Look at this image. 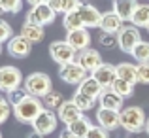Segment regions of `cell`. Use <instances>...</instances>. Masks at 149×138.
<instances>
[{
    "mask_svg": "<svg viewBox=\"0 0 149 138\" xmlns=\"http://www.w3.org/2000/svg\"><path fill=\"white\" fill-rule=\"evenodd\" d=\"M44 100L38 97H32V95H25L17 104L13 106V113L21 123H34L38 116L44 112Z\"/></svg>",
    "mask_w": 149,
    "mask_h": 138,
    "instance_id": "6da1fadb",
    "label": "cell"
},
{
    "mask_svg": "<svg viewBox=\"0 0 149 138\" xmlns=\"http://www.w3.org/2000/svg\"><path fill=\"white\" fill-rule=\"evenodd\" d=\"M146 121L147 116L143 112V108H140V106H127L121 112V127L130 134L146 131Z\"/></svg>",
    "mask_w": 149,
    "mask_h": 138,
    "instance_id": "7a4b0ae2",
    "label": "cell"
},
{
    "mask_svg": "<svg viewBox=\"0 0 149 138\" xmlns=\"http://www.w3.org/2000/svg\"><path fill=\"white\" fill-rule=\"evenodd\" d=\"M53 83H51V78L45 72H32L25 78V83H23V89H25L29 95L38 98H44L53 91Z\"/></svg>",
    "mask_w": 149,
    "mask_h": 138,
    "instance_id": "3957f363",
    "label": "cell"
},
{
    "mask_svg": "<svg viewBox=\"0 0 149 138\" xmlns=\"http://www.w3.org/2000/svg\"><path fill=\"white\" fill-rule=\"evenodd\" d=\"M25 83V80H23V74L19 68H15V66H2L0 68V91L10 95L13 91H17V89H21V85Z\"/></svg>",
    "mask_w": 149,
    "mask_h": 138,
    "instance_id": "277c9868",
    "label": "cell"
},
{
    "mask_svg": "<svg viewBox=\"0 0 149 138\" xmlns=\"http://www.w3.org/2000/svg\"><path fill=\"white\" fill-rule=\"evenodd\" d=\"M49 55H51V59H53L58 66L77 61V51L74 49L66 40L51 42V44H49Z\"/></svg>",
    "mask_w": 149,
    "mask_h": 138,
    "instance_id": "5b68a950",
    "label": "cell"
},
{
    "mask_svg": "<svg viewBox=\"0 0 149 138\" xmlns=\"http://www.w3.org/2000/svg\"><path fill=\"white\" fill-rule=\"evenodd\" d=\"M142 42V34H140V29L134 25L130 27H123V29L119 30V34H117V47H119L123 53H132V49H134L136 46Z\"/></svg>",
    "mask_w": 149,
    "mask_h": 138,
    "instance_id": "8992f818",
    "label": "cell"
},
{
    "mask_svg": "<svg viewBox=\"0 0 149 138\" xmlns=\"http://www.w3.org/2000/svg\"><path fill=\"white\" fill-rule=\"evenodd\" d=\"M57 17V11L49 6V4H40V6H32L29 11H26V19L25 21L34 23V25L40 27H47L55 21Z\"/></svg>",
    "mask_w": 149,
    "mask_h": 138,
    "instance_id": "52a82bcc",
    "label": "cell"
},
{
    "mask_svg": "<svg viewBox=\"0 0 149 138\" xmlns=\"http://www.w3.org/2000/svg\"><path fill=\"white\" fill-rule=\"evenodd\" d=\"M58 78L68 85H79L87 78V72L77 61H74V62H68V64H62L58 68Z\"/></svg>",
    "mask_w": 149,
    "mask_h": 138,
    "instance_id": "ba28073f",
    "label": "cell"
},
{
    "mask_svg": "<svg viewBox=\"0 0 149 138\" xmlns=\"http://www.w3.org/2000/svg\"><path fill=\"white\" fill-rule=\"evenodd\" d=\"M57 125H58V116L53 112V110L44 108V112H42L40 116L34 119L32 129L36 132H40V134L47 136V134H51V132L57 131Z\"/></svg>",
    "mask_w": 149,
    "mask_h": 138,
    "instance_id": "9c48e42d",
    "label": "cell"
},
{
    "mask_svg": "<svg viewBox=\"0 0 149 138\" xmlns=\"http://www.w3.org/2000/svg\"><path fill=\"white\" fill-rule=\"evenodd\" d=\"M6 49L8 53L11 55V57L15 59H25L26 55H30V51H32V42H29L25 36H13L10 42L6 44Z\"/></svg>",
    "mask_w": 149,
    "mask_h": 138,
    "instance_id": "30bf717a",
    "label": "cell"
},
{
    "mask_svg": "<svg viewBox=\"0 0 149 138\" xmlns=\"http://www.w3.org/2000/svg\"><path fill=\"white\" fill-rule=\"evenodd\" d=\"M91 76L95 78V80L98 81L104 89H109L113 85V81L117 80V66L109 64V62H102V64L91 74Z\"/></svg>",
    "mask_w": 149,
    "mask_h": 138,
    "instance_id": "8fae6325",
    "label": "cell"
},
{
    "mask_svg": "<svg viewBox=\"0 0 149 138\" xmlns=\"http://www.w3.org/2000/svg\"><path fill=\"white\" fill-rule=\"evenodd\" d=\"M77 62L85 68V72H87V74H93L102 64V55H100V51L89 47V49L79 51V53H77Z\"/></svg>",
    "mask_w": 149,
    "mask_h": 138,
    "instance_id": "7c38bea8",
    "label": "cell"
},
{
    "mask_svg": "<svg viewBox=\"0 0 149 138\" xmlns=\"http://www.w3.org/2000/svg\"><path fill=\"white\" fill-rule=\"evenodd\" d=\"M66 42L79 53V51L89 49V46H91V34H89L87 29L70 30V32H66Z\"/></svg>",
    "mask_w": 149,
    "mask_h": 138,
    "instance_id": "4fadbf2b",
    "label": "cell"
},
{
    "mask_svg": "<svg viewBox=\"0 0 149 138\" xmlns=\"http://www.w3.org/2000/svg\"><path fill=\"white\" fill-rule=\"evenodd\" d=\"M96 121H98V125L104 127L106 131H113V129L121 127V112L108 110V108H98V112H96Z\"/></svg>",
    "mask_w": 149,
    "mask_h": 138,
    "instance_id": "5bb4252c",
    "label": "cell"
},
{
    "mask_svg": "<svg viewBox=\"0 0 149 138\" xmlns=\"http://www.w3.org/2000/svg\"><path fill=\"white\" fill-rule=\"evenodd\" d=\"M123 102L125 98L119 97L111 87L109 89H104L102 95L98 97V104L100 108H108V110H115V112H123Z\"/></svg>",
    "mask_w": 149,
    "mask_h": 138,
    "instance_id": "9a60e30c",
    "label": "cell"
},
{
    "mask_svg": "<svg viewBox=\"0 0 149 138\" xmlns=\"http://www.w3.org/2000/svg\"><path fill=\"white\" fill-rule=\"evenodd\" d=\"M57 116H58V119H61L64 125H70V123H74L77 117L83 116V112L76 106V102H74V100H64V102H62V106L57 110Z\"/></svg>",
    "mask_w": 149,
    "mask_h": 138,
    "instance_id": "2e32d148",
    "label": "cell"
},
{
    "mask_svg": "<svg viewBox=\"0 0 149 138\" xmlns=\"http://www.w3.org/2000/svg\"><path fill=\"white\" fill-rule=\"evenodd\" d=\"M138 0H113V10L117 15H119L121 19L125 21H132V17H134V11L138 10Z\"/></svg>",
    "mask_w": 149,
    "mask_h": 138,
    "instance_id": "e0dca14e",
    "label": "cell"
},
{
    "mask_svg": "<svg viewBox=\"0 0 149 138\" xmlns=\"http://www.w3.org/2000/svg\"><path fill=\"white\" fill-rule=\"evenodd\" d=\"M123 19L115 13V11H108V13L102 15L100 21V32H108V34H119V30L123 29Z\"/></svg>",
    "mask_w": 149,
    "mask_h": 138,
    "instance_id": "ac0fdd59",
    "label": "cell"
},
{
    "mask_svg": "<svg viewBox=\"0 0 149 138\" xmlns=\"http://www.w3.org/2000/svg\"><path fill=\"white\" fill-rule=\"evenodd\" d=\"M79 13H81V19L85 23V29H95V27H100V21H102V15L95 6L91 4H81L79 8Z\"/></svg>",
    "mask_w": 149,
    "mask_h": 138,
    "instance_id": "d6986e66",
    "label": "cell"
},
{
    "mask_svg": "<svg viewBox=\"0 0 149 138\" xmlns=\"http://www.w3.org/2000/svg\"><path fill=\"white\" fill-rule=\"evenodd\" d=\"M117 66V78L128 81V83L136 85L138 83V64H132V62H119Z\"/></svg>",
    "mask_w": 149,
    "mask_h": 138,
    "instance_id": "ffe728a7",
    "label": "cell"
},
{
    "mask_svg": "<svg viewBox=\"0 0 149 138\" xmlns=\"http://www.w3.org/2000/svg\"><path fill=\"white\" fill-rule=\"evenodd\" d=\"M21 36H25L26 40L32 42V44L42 42V40H44V27L25 21V23H23V27H21Z\"/></svg>",
    "mask_w": 149,
    "mask_h": 138,
    "instance_id": "44dd1931",
    "label": "cell"
},
{
    "mask_svg": "<svg viewBox=\"0 0 149 138\" xmlns=\"http://www.w3.org/2000/svg\"><path fill=\"white\" fill-rule=\"evenodd\" d=\"M77 91H81V93H85V95H89V97H93V98H96V100H98V97L102 95L104 87H102V85H100L93 76H87V78H85V80L79 83Z\"/></svg>",
    "mask_w": 149,
    "mask_h": 138,
    "instance_id": "7402d4cb",
    "label": "cell"
},
{
    "mask_svg": "<svg viewBox=\"0 0 149 138\" xmlns=\"http://www.w3.org/2000/svg\"><path fill=\"white\" fill-rule=\"evenodd\" d=\"M62 27L66 29V32H70V30H77V29H85V23H83V19H81L79 10L64 13V17H62Z\"/></svg>",
    "mask_w": 149,
    "mask_h": 138,
    "instance_id": "603a6c76",
    "label": "cell"
},
{
    "mask_svg": "<svg viewBox=\"0 0 149 138\" xmlns=\"http://www.w3.org/2000/svg\"><path fill=\"white\" fill-rule=\"evenodd\" d=\"M49 6L53 8L57 13H68V11H76L81 8V0H49Z\"/></svg>",
    "mask_w": 149,
    "mask_h": 138,
    "instance_id": "cb8c5ba5",
    "label": "cell"
},
{
    "mask_svg": "<svg viewBox=\"0 0 149 138\" xmlns=\"http://www.w3.org/2000/svg\"><path fill=\"white\" fill-rule=\"evenodd\" d=\"M66 129H68L70 132H74V134H77V136H87V132L93 129V123L85 116H81V117H77L74 123L66 125Z\"/></svg>",
    "mask_w": 149,
    "mask_h": 138,
    "instance_id": "d4e9b609",
    "label": "cell"
},
{
    "mask_svg": "<svg viewBox=\"0 0 149 138\" xmlns=\"http://www.w3.org/2000/svg\"><path fill=\"white\" fill-rule=\"evenodd\" d=\"M72 100L76 102V106L81 110V112H89V110H93V108H95V104H96V98L89 97V95H85V93H81V91L74 93Z\"/></svg>",
    "mask_w": 149,
    "mask_h": 138,
    "instance_id": "484cf974",
    "label": "cell"
},
{
    "mask_svg": "<svg viewBox=\"0 0 149 138\" xmlns=\"http://www.w3.org/2000/svg\"><path fill=\"white\" fill-rule=\"evenodd\" d=\"M132 25L134 27H149V4H140L138 10L134 11V17H132Z\"/></svg>",
    "mask_w": 149,
    "mask_h": 138,
    "instance_id": "4316f807",
    "label": "cell"
},
{
    "mask_svg": "<svg viewBox=\"0 0 149 138\" xmlns=\"http://www.w3.org/2000/svg\"><path fill=\"white\" fill-rule=\"evenodd\" d=\"M111 89L119 95V97H123V98H128V97L134 95V85L128 83V81H125V80H121V78H117V80L113 81Z\"/></svg>",
    "mask_w": 149,
    "mask_h": 138,
    "instance_id": "83f0119b",
    "label": "cell"
},
{
    "mask_svg": "<svg viewBox=\"0 0 149 138\" xmlns=\"http://www.w3.org/2000/svg\"><path fill=\"white\" fill-rule=\"evenodd\" d=\"M42 100H44V106L47 110H58L62 106V102H64V97H62L61 91H51L47 97H44Z\"/></svg>",
    "mask_w": 149,
    "mask_h": 138,
    "instance_id": "f1b7e54d",
    "label": "cell"
},
{
    "mask_svg": "<svg viewBox=\"0 0 149 138\" xmlns=\"http://www.w3.org/2000/svg\"><path fill=\"white\" fill-rule=\"evenodd\" d=\"M130 55L138 61V64H140V62H149V42H143L142 40L138 46L134 47V49H132Z\"/></svg>",
    "mask_w": 149,
    "mask_h": 138,
    "instance_id": "f546056e",
    "label": "cell"
},
{
    "mask_svg": "<svg viewBox=\"0 0 149 138\" xmlns=\"http://www.w3.org/2000/svg\"><path fill=\"white\" fill-rule=\"evenodd\" d=\"M23 8V0H0V10L4 13H17Z\"/></svg>",
    "mask_w": 149,
    "mask_h": 138,
    "instance_id": "4dcf8cb0",
    "label": "cell"
},
{
    "mask_svg": "<svg viewBox=\"0 0 149 138\" xmlns=\"http://www.w3.org/2000/svg\"><path fill=\"white\" fill-rule=\"evenodd\" d=\"M13 38V30H11V25L8 21H0V44H8V42Z\"/></svg>",
    "mask_w": 149,
    "mask_h": 138,
    "instance_id": "1f68e13d",
    "label": "cell"
},
{
    "mask_svg": "<svg viewBox=\"0 0 149 138\" xmlns=\"http://www.w3.org/2000/svg\"><path fill=\"white\" fill-rule=\"evenodd\" d=\"M98 44L106 49H111L117 46V34H108V32H100L98 36Z\"/></svg>",
    "mask_w": 149,
    "mask_h": 138,
    "instance_id": "d6a6232c",
    "label": "cell"
},
{
    "mask_svg": "<svg viewBox=\"0 0 149 138\" xmlns=\"http://www.w3.org/2000/svg\"><path fill=\"white\" fill-rule=\"evenodd\" d=\"M11 112H13V104L8 98H0V123H6Z\"/></svg>",
    "mask_w": 149,
    "mask_h": 138,
    "instance_id": "836d02e7",
    "label": "cell"
},
{
    "mask_svg": "<svg viewBox=\"0 0 149 138\" xmlns=\"http://www.w3.org/2000/svg\"><path fill=\"white\" fill-rule=\"evenodd\" d=\"M138 83L149 85V62H140L138 64Z\"/></svg>",
    "mask_w": 149,
    "mask_h": 138,
    "instance_id": "e575fe53",
    "label": "cell"
},
{
    "mask_svg": "<svg viewBox=\"0 0 149 138\" xmlns=\"http://www.w3.org/2000/svg\"><path fill=\"white\" fill-rule=\"evenodd\" d=\"M85 138H109V131H106L100 125H93V129L87 132Z\"/></svg>",
    "mask_w": 149,
    "mask_h": 138,
    "instance_id": "d590c367",
    "label": "cell"
},
{
    "mask_svg": "<svg viewBox=\"0 0 149 138\" xmlns=\"http://www.w3.org/2000/svg\"><path fill=\"white\" fill-rule=\"evenodd\" d=\"M25 95H29V93L25 91V89H17V91H13V93H10V95H8V97H10V98H8V100H10L11 104L15 106V104H17V102L21 100L23 97H25Z\"/></svg>",
    "mask_w": 149,
    "mask_h": 138,
    "instance_id": "8d00e7d4",
    "label": "cell"
},
{
    "mask_svg": "<svg viewBox=\"0 0 149 138\" xmlns=\"http://www.w3.org/2000/svg\"><path fill=\"white\" fill-rule=\"evenodd\" d=\"M61 138H85V136H77V134H74V132H70L68 129H64V131L61 132Z\"/></svg>",
    "mask_w": 149,
    "mask_h": 138,
    "instance_id": "74e56055",
    "label": "cell"
},
{
    "mask_svg": "<svg viewBox=\"0 0 149 138\" xmlns=\"http://www.w3.org/2000/svg\"><path fill=\"white\" fill-rule=\"evenodd\" d=\"M26 2H29L30 8H32V6H40V4H47L49 0H26Z\"/></svg>",
    "mask_w": 149,
    "mask_h": 138,
    "instance_id": "f35d334b",
    "label": "cell"
},
{
    "mask_svg": "<svg viewBox=\"0 0 149 138\" xmlns=\"http://www.w3.org/2000/svg\"><path fill=\"white\" fill-rule=\"evenodd\" d=\"M26 138H44V134H40V132H36V131H34V132H30V134L26 136Z\"/></svg>",
    "mask_w": 149,
    "mask_h": 138,
    "instance_id": "ab89813d",
    "label": "cell"
},
{
    "mask_svg": "<svg viewBox=\"0 0 149 138\" xmlns=\"http://www.w3.org/2000/svg\"><path fill=\"white\" fill-rule=\"evenodd\" d=\"M146 132L149 134V116H147V121H146Z\"/></svg>",
    "mask_w": 149,
    "mask_h": 138,
    "instance_id": "60d3db41",
    "label": "cell"
},
{
    "mask_svg": "<svg viewBox=\"0 0 149 138\" xmlns=\"http://www.w3.org/2000/svg\"><path fill=\"white\" fill-rule=\"evenodd\" d=\"M147 32H149V27H147Z\"/></svg>",
    "mask_w": 149,
    "mask_h": 138,
    "instance_id": "b9f144b4",
    "label": "cell"
}]
</instances>
